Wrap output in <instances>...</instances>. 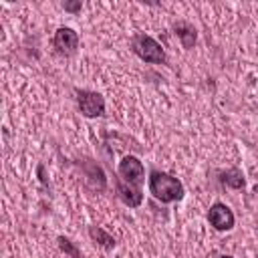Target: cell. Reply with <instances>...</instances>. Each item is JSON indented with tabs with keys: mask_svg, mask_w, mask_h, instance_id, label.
<instances>
[{
	"mask_svg": "<svg viewBox=\"0 0 258 258\" xmlns=\"http://www.w3.org/2000/svg\"><path fill=\"white\" fill-rule=\"evenodd\" d=\"M149 191L151 196L161 204L179 202L183 198V185L177 177H171L163 171H151L149 173Z\"/></svg>",
	"mask_w": 258,
	"mask_h": 258,
	"instance_id": "1",
	"label": "cell"
},
{
	"mask_svg": "<svg viewBox=\"0 0 258 258\" xmlns=\"http://www.w3.org/2000/svg\"><path fill=\"white\" fill-rule=\"evenodd\" d=\"M131 48L145 62H151V64H163L165 62V52H163L161 44L147 34H135L131 38Z\"/></svg>",
	"mask_w": 258,
	"mask_h": 258,
	"instance_id": "2",
	"label": "cell"
},
{
	"mask_svg": "<svg viewBox=\"0 0 258 258\" xmlns=\"http://www.w3.org/2000/svg\"><path fill=\"white\" fill-rule=\"evenodd\" d=\"M117 175L121 181H125L127 185H133V187H139L143 185L145 181V167L143 163L135 157V155H125L121 161H119V167H117Z\"/></svg>",
	"mask_w": 258,
	"mask_h": 258,
	"instance_id": "3",
	"label": "cell"
},
{
	"mask_svg": "<svg viewBox=\"0 0 258 258\" xmlns=\"http://www.w3.org/2000/svg\"><path fill=\"white\" fill-rule=\"evenodd\" d=\"M77 103L85 117H101L105 113V99L95 91H79Z\"/></svg>",
	"mask_w": 258,
	"mask_h": 258,
	"instance_id": "4",
	"label": "cell"
},
{
	"mask_svg": "<svg viewBox=\"0 0 258 258\" xmlns=\"http://www.w3.org/2000/svg\"><path fill=\"white\" fill-rule=\"evenodd\" d=\"M208 222H210L216 230L228 232V230L234 228V214H232V210H230L226 204L216 202V204L210 208V212H208Z\"/></svg>",
	"mask_w": 258,
	"mask_h": 258,
	"instance_id": "5",
	"label": "cell"
},
{
	"mask_svg": "<svg viewBox=\"0 0 258 258\" xmlns=\"http://www.w3.org/2000/svg\"><path fill=\"white\" fill-rule=\"evenodd\" d=\"M52 44L58 52L62 54H73L79 46V34L69 28V26H60L56 32H54V38H52Z\"/></svg>",
	"mask_w": 258,
	"mask_h": 258,
	"instance_id": "6",
	"label": "cell"
},
{
	"mask_svg": "<svg viewBox=\"0 0 258 258\" xmlns=\"http://www.w3.org/2000/svg\"><path fill=\"white\" fill-rule=\"evenodd\" d=\"M115 185H117V194H119V198H121L123 204H127L129 208H137V206H141V202H143V194H141L139 187L127 185V183L121 181L119 177L115 179Z\"/></svg>",
	"mask_w": 258,
	"mask_h": 258,
	"instance_id": "7",
	"label": "cell"
},
{
	"mask_svg": "<svg viewBox=\"0 0 258 258\" xmlns=\"http://www.w3.org/2000/svg\"><path fill=\"white\" fill-rule=\"evenodd\" d=\"M173 28H175V34H177V38L181 40L183 48H191L194 42H196V38H198L196 28H194L191 24H187V22H177Z\"/></svg>",
	"mask_w": 258,
	"mask_h": 258,
	"instance_id": "8",
	"label": "cell"
},
{
	"mask_svg": "<svg viewBox=\"0 0 258 258\" xmlns=\"http://www.w3.org/2000/svg\"><path fill=\"white\" fill-rule=\"evenodd\" d=\"M220 179H222V183H224L226 187H232V189H242V187L246 185L244 173H242L240 169H236V167H232V169L224 171Z\"/></svg>",
	"mask_w": 258,
	"mask_h": 258,
	"instance_id": "9",
	"label": "cell"
},
{
	"mask_svg": "<svg viewBox=\"0 0 258 258\" xmlns=\"http://www.w3.org/2000/svg\"><path fill=\"white\" fill-rule=\"evenodd\" d=\"M89 236H91L99 246H103V248H113V246H115V238H113L109 232H105L103 228H99V226H91V228H89Z\"/></svg>",
	"mask_w": 258,
	"mask_h": 258,
	"instance_id": "10",
	"label": "cell"
},
{
	"mask_svg": "<svg viewBox=\"0 0 258 258\" xmlns=\"http://www.w3.org/2000/svg\"><path fill=\"white\" fill-rule=\"evenodd\" d=\"M58 248H60L64 254H69L71 258H83L81 252L75 248V244H73L69 238H62V236H60V238H58Z\"/></svg>",
	"mask_w": 258,
	"mask_h": 258,
	"instance_id": "11",
	"label": "cell"
},
{
	"mask_svg": "<svg viewBox=\"0 0 258 258\" xmlns=\"http://www.w3.org/2000/svg\"><path fill=\"white\" fill-rule=\"evenodd\" d=\"M64 10H69V12H79V10H81V2H64Z\"/></svg>",
	"mask_w": 258,
	"mask_h": 258,
	"instance_id": "12",
	"label": "cell"
},
{
	"mask_svg": "<svg viewBox=\"0 0 258 258\" xmlns=\"http://www.w3.org/2000/svg\"><path fill=\"white\" fill-rule=\"evenodd\" d=\"M218 258H232V256H228V254H222V256H218Z\"/></svg>",
	"mask_w": 258,
	"mask_h": 258,
	"instance_id": "13",
	"label": "cell"
}]
</instances>
